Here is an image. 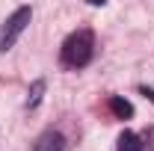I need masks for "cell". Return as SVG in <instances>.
Returning a JSON list of instances; mask_svg holds the SVG:
<instances>
[{"label": "cell", "mask_w": 154, "mask_h": 151, "mask_svg": "<svg viewBox=\"0 0 154 151\" xmlns=\"http://www.w3.org/2000/svg\"><path fill=\"white\" fill-rule=\"evenodd\" d=\"M92 54H95V36L92 30H77L62 42V62L68 68H83L92 62Z\"/></svg>", "instance_id": "obj_1"}, {"label": "cell", "mask_w": 154, "mask_h": 151, "mask_svg": "<svg viewBox=\"0 0 154 151\" xmlns=\"http://www.w3.org/2000/svg\"><path fill=\"white\" fill-rule=\"evenodd\" d=\"M30 18H33V9H30V6H18L9 18L3 21V27H0V54H6V51L18 42V36L27 30Z\"/></svg>", "instance_id": "obj_2"}, {"label": "cell", "mask_w": 154, "mask_h": 151, "mask_svg": "<svg viewBox=\"0 0 154 151\" xmlns=\"http://www.w3.org/2000/svg\"><path fill=\"white\" fill-rule=\"evenodd\" d=\"M33 151H62V136L54 133V131H48V133L36 142V148H33Z\"/></svg>", "instance_id": "obj_3"}, {"label": "cell", "mask_w": 154, "mask_h": 151, "mask_svg": "<svg viewBox=\"0 0 154 151\" xmlns=\"http://www.w3.org/2000/svg\"><path fill=\"white\" fill-rule=\"evenodd\" d=\"M110 110L116 113V119H131L134 116V107H131V101H125V98H110Z\"/></svg>", "instance_id": "obj_4"}, {"label": "cell", "mask_w": 154, "mask_h": 151, "mask_svg": "<svg viewBox=\"0 0 154 151\" xmlns=\"http://www.w3.org/2000/svg\"><path fill=\"white\" fill-rule=\"evenodd\" d=\"M119 151H142V142L134 131H125L119 136Z\"/></svg>", "instance_id": "obj_5"}, {"label": "cell", "mask_w": 154, "mask_h": 151, "mask_svg": "<svg viewBox=\"0 0 154 151\" xmlns=\"http://www.w3.org/2000/svg\"><path fill=\"white\" fill-rule=\"evenodd\" d=\"M42 95H45V80H36V83L30 86V92H27V107H30V110H33V107H38Z\"/></svg>", "instance_id": "obj_6"}]
</instances>
